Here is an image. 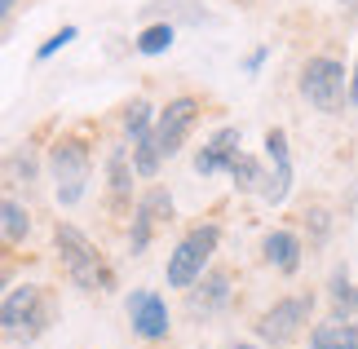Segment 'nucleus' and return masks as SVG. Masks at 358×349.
<instances>
[{
    "label": "nucleus",
    "instance_id": "1",
    "mask_svg": "<svg viewBox=\"0 0 358 349\" xmlns=\"http://www.w3.org/2000/svg\"><path fill=\"white\" fill-rule=\"evenodd\" d=\"M53 248H58V261H62L66 278H71L80 292H111L115 287V270L98 252V243H93L85 230H76L71 221H58V226H53Z\"/></svg>",
    "mask_w": 358,
    "mask_h": 349
},
{
    "label": "nucleus",
    "instance_id": "2",
    "mask_svg": "<svg viewBox=\"0 0 358 349\" xmlns=\"http://www.w3.org/2000/svg\"><path fill=\"white\" fill-rule=\"evenodd\" d=\"M53 323V297L40 283H18L5 292V301H0V332H5L9 341H36L45 336Z\"/></svg>",
    "mask_w": 358,
    "mask_h": 349
},
{
    "label": "nucleus",
    "instance_id": "3",
    "mask_svg": "<svg viewBox=\"0 0 358 349\" xmlns=\"http://www.w3.org/2000/svg\"><path fill=\"white\" fill-rule=\"evenodd\" d=\"M49 177H53V199L62 208H76L89 190L93 177V155L85 137H58L49 146Z\"/></svg>",
    "mask_w": 358,
    "mask_h": 349
},
{
    "label": "nucleus",
    "instance_id": "4",
    "mask_svg": "<svg viewBox=\"0 0 358 349\" xmlns=\"http://www.w3.org/2000/svg\"><path fill=\"white\" fill-rule=\"evenodd\" d=\"M301 97L319 115H341L345 111V62L332 53H314L301 66Z\"/></svg>",
    "mask_w": 358,
    "mask_h": 349
},
{
    "label": "nucleus",
    "instance_id": "5",
    "mask_svg": "<svg viewBox=\"0 0 358 349\" xmlns=\"http://www.w3.org/2000/svg\"><path fill=\"white\" fill-rule=\"evenodd\" d=\"M217 243H222V230H217L213 221H203V226L190 230L186 239L173 248V257H169V270H164L169 287H182V292H186L203 270H208V261H213V252H217Z\"/></svg>",
    "mask_w": 358,
    "mask_h": 349
},
{
    "label": "nucleus",
    "instance_id": "6",
    "mask_svg": "<svg viewBox=\"0 0 358 349\" xmlns=\"http://www.w3.org/2000/svg\"><path fill=\"white\" fill-rule=\"evenodd\" d=\"M195 120H199V97H173V102L155 115V124H150V137H155V146H159L164 159H173L177 150L186 146V137H190V129H195Z\"/></svg>",
    "mask_w": 358,
    "mask_h": 349
},
{
    "label": "nucleus",
    "instance_id": "7",
    "mask_svg": "<svg viewBox=\"0 0 358 349\" xmlns=\"http://www.w3.org/2000/svg\"><path fill=\"white\" fill-rule=\"evenodd\" d=\"M310 310H314V297H310V292H306V297H283V301H274L270 310L261 314L257 336L266 341V345H287L301 327H306Z\"/></svg>",
    "mask_w": 358,
    "mask_h": 349
},
{
    "label": "nucleus",
    "instance_id": "8",
    "mask_svg": "<svg viewBox=\"0 0 358 349\" xmlns=\"http://www.w3.org/2000/svg\"><path fill=\"white\" fill-rule=\"evenodd\" d=\"M169 213H173V199H169V190H159V186L146 190L142 199H137L133 217H129V252L133 257H142L146 248H150V234L169 221Z\"/></svg>",
    "mask_w": 358,
    "mask_h": 349
},
{
    "label": "nucleus",
    "instance_id": "9",
    "mask_svg": "<svg viewBox=\"0 0 358 349\" xmlns=\"http://www.w3.org/2000/svg\"><path fill=\"white\" fill-rule=\"evenodd\" d=\"M266 155H270V177L266 186H261V199H266L270 208H279L287 199V190H292V155H287V133L283 129H270L266 133Z\"/></svg>",
    "mask_w": 358,
    "mask_h": 349
},
{
    "label": "nucleus",
    "instance_id": "10",
    "mask_svg": "<svg viewBox=\"0 0 358 349\" xmlns=\"http://www.w3.org/2000/svg\"><path fill=\"white\" fill-rule=\"evenodd\" d=\"M230 283H235V274H230V270H208V274H199L195 283L186 287V310L195 314V318L217 314V310L230 301Z\"/></svg>",
    "mask_w": 358,
    "mask_h": 349
},
{
    "label": "nucleus",
    "instance_id": "11",
    "mask_svg": "<svg viewBox=\"0 0 358 349\" xmlns=\"http://www.w3.org/2000/svg\"><path fill=\"white\" fill-rule=\"evenodd\" d=\"M129 318H133V332L142 341H164L169 336V305H164L159 292H133L129 297Z\"/></svg>",
    "mask_w": 358,
    "mask_h": 349
},
{
    "label": "nucleus",
    "instance_id": "12",
    "mask_svg": "<svg viewBox=\"0 0 358 349\" xmlns=\"http://www.w3.org/2000/svg\"><path fill=\"white\" fill-rule=\"evenodd\" d=\"M239 129H222V133H213L208 137V146L199 150V159H195V173L199 177H213V173H222L226 164H230V155H235L239 150Z\"/></svg>",
    "mask_w": 358,
    "mask_h": 349
},
{
    "label": "nucleus",
    "instance_id": "13",
    "mask_svg": "<svg viewBox=\"0 0 358 349\" xmlns=\"http://www.w3.org/2000/svg\"><path fill=\"white\" fill-rule=\"evenodd\" d=\"M27 234H31V217H27V208L18 199H9V194H0V252H13Z\"/></svg>",
    "mask_w": 358,
    "mask_h": 349
},
{
    "label": "nucleus",
    "instance_id": "14",
    "mask_svg": "<svg viewBox=\"0 0 358 349\" xmlns=\"http://www.w3.org/2000/svg\"><path fill=\"white\" fill-rule=\"evenodd\" d=\"M310 349H358V323L345 314L327 318L310 332Z\"/></svg>",
    "mask_w": 358,
    "mask_h": 349
},
{
    "label": "nucleus",
    "instance_id": "15",
    "mask_svg": "<svg viewBox=\"0 0 358 349\" xmlns=\"http://www.w3.org/2000/svg\"><path fill=\"white\" fill-rule=\"evenodd\" d=\"M261 257H266L274 270L292 274L296 265H301V239H296L292 230H270V234H266V243H261Z\"/></svg>",
    "mask_w": 358,
    "mask_h": 349
},
{
    "label": "nucleus",
    "instance_id": "16",
    "mask_svg": "<svg viewBox=\"0 0 358 349\" xmlns=\"http://www.w3.org/2000/svg\"><path fill=\"white\" fill-rule=\"evenodd\" d=\"M230 181H235V186L243 190V194H257L261 190V181H266V173H261V164L252 159V155H243V150H235V155H230V164L222 169Z\"/></svg>",
    "mask_w": 358,
    "mask_h": 349
},
{
    "label": "nucleus",
    "instance_id": "17",
    "mask_svg": "<svg viewBox=\"0 0 358 349\" xmlns=\"http://www.w3.org/2000/svg\"><path fill=\"white\" fill-rule=\"evenodd\" d=\"M106 186H111V199L115 204L129 199V190H133V164H129V150H124V146H115L111 159H106Z\"/></svg>",
    "mask_w": 358,
    "mask_h": 349
},
{
    "label": "nucleus",
    "instance_id": "18",
    "mask_svg": "<svg viewBox=\"0 0 358 349\" xmlns=\"http://www.w3.org/2000/svg\"><path fill=\"white\" fill-rule=\"evenodd\" d=\"M31 181H36V155L22 146L18 155H9L0 164V186H31Z\"/></svg>",
    "mask_w": 358,
    "mask_h": 349
},
{
    "label": "nucleus",
    "instance_id": "19",
    "mask_svg": "<svg viewBox=\"0 0 358 349\" xmlns=\"http://www.w3.org/2000/svg\"><path fill=\"white\" fill-rule=\"evenodd\" d=\"M150 124H155V106H150L146 97H137V102L124 106V137H129V142H137Z\"/></svg>",
    "mask_w": 358,
    "mask_h": 349
},
{
    "label": "nucleus",
    "instance_id": "20",
    "mask_svg": "<svg viewBox=\"0 0 358 349\" xmlns=\"http://www.w3.org/2000/svg\"><path fill=\"white\" fill-rule=\"evenodd\" d=\"M173 27L169 22H155V27H146L142 36H137V53H146V58H155V53H169L173 49Z\"/></svg>",
    "mask_w": 358,
    "mask_h": 349
},
{
    "label": "nucleus",
    "instance_id": "21",
    "mask_svg": "<svg viewBox=\"0 0 358 349\" xmlns=\"http://www.w3.org/2000/svg\"><path fill=\"white\" fill-rule=\"evenodd\" d=\"M332 301H336V310H341V314H354V310H358V287L350 283L345 274H336V278H332Z\"/></svg>",
    "mask_w": 358,
    "mask_h": 349
},
{
    "label": "nucleus",
    "instance_id": "22",
    "mask_svg": "<svg viewBox=\"0 0 358 349\" xmlns=\"http://www.w3.org/2000/svg\"><path fill=\"white\" fill-rule=\"evenodd\" d=\"M71 40H76V27H62V31H53V36L45 40V45L36 49V62H49L53 53H58V49H66V45H71Z\"/></svg>",
    "mask_w": 358,
    "mask_h": 349
},
{
    "label": "nucleus",
    "instance_id": "23",
    "mask_svg": "<svg viewBox=\"0 0 358 349\" xmlns=\"http://www.w3.org/2000/svg\"><path fill=\"white\" fill-rule=\"evenodd\" d=\"M345 106H358V62H354V76H345Z\"/></svg>",
    "mask_w": 358,
    "mask_h": 349
},
{
    "label": "nucleus",
    "instance_id": "24",
    "mask_svg": "<svg viewBox=\"0 0 358 349\" xmlns=\"http://www.w3.org/2000/svg\"><path fill=\"white\" fill-rule=\"evenodd\" d=\"M13 9H18V0H0V22H5Z\"/></svg>",
    "mask_w": 358,
    "mask_h": 349
},
{
    "label": "nucleus",
    "instance_id": "25",
    "mask_svg": "<svg viewBox=\"0 0 358 349\" xmlns=\"http://www.w3.org/2000/svg\"><path fill=\"white\" fill-rule=\"evenodd\" d=\"M5 283H9V274H0V292H5Z\"/></svg>",
    "mask_w": 358,
    "mask_h": 349
},
{
    "label": "nucleus",
    "instance_id": "26",
    "mask_svg": "<svg viewBox=\"0 0 358 349\" xmlns=\"http://www.w3.org/2000/svg\"><path fill=\"white\" fill-rule=\"evenodd\" d=\"M345 5H354V0H345Z\"/></svg>",
    "mask_w": 358,
    "mask_h": 349
},
{
    "label": "nucleus",
    "instance_id": "27",
    "mask_svg": "<svg viewBox=\"0 0 358 349\" xmlns=\"http://www.w3.org/2000/svg\"><path fill=\"white\" fill-rule=\"evenodd\" d=\"M243 349H248V345H243Z\"/></svg>",
    "mask_w": 358,
    "mask_h": 349
}]
</instances>
